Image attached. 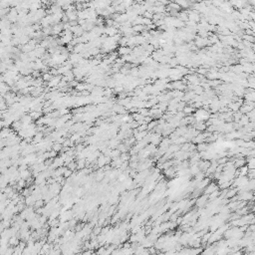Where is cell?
Listing matches in <instances>:
<instances>
[{"label": "cell", "instance_id": "obj_1", "mask_svg": "<svg viewBox=\"0 0 255 255\" xmlns=\"http://www.w3.org/2000/svg\"><path fill=\"white\" fill-rule=\"evenodd\" d=\"M216 190H219V186H218V184H215L214 182H210V183L207 185V187L204 189L203 194L209 195V194H211L212 192L216 191Z\"/></svg>", "mask_w": 255, "mask_h": 255}, {"label": "cell", "instance_id": "obj_2", "mask_svg": "<svg viewBox=\"0 0 255 255\" xmlns=\"http://www.w3.org/2000/svg\"><path fill=\"white\" fill-rule=\"evenodd\" d=\"M207 199H208V195H206V194H202L200 197H198L197 199H196L195 203H196V205H197L198 207H202L203 205H205L206 204Z\"/></svg>", "mask_w": 255, "mask_h": 255}, {"label": "cell", "instance_id": "obj_3", "mask_svg": "<svg viewBox=\"0 0 255 255\" xmlns=\"http://www.w3.org/2000/svg\"><path fill=\"white\" fill-rule=\"evenodd\" d=\"M246 164V160L244 158H237L233 160V165L235 166V168H241L242 166H244Z\"/></svg>", "mask_w": 255, "mask_h": 255}, {"label": "cell", "instance_id": "obj_4", "mask_svg": "<svg viewBox=\"0 0 255 255\" xmlns=\"http://www.w3.org/2000/svg\"><path fill=\"white\" fill-rule=\"evenodd\" d=\"M236 195H237V188H228L225 198L226 199L227 198H232L234 196H236Z\"/></svg>", "mask_w": 255, "mask_h": 255}, {"label": "cell", "instance_id": "obj_5", "mask_svg": "<svg viewBox=\"0 0 255 255\" xmlns=\"http://www.w3.org/2000/svg\"><path fill=\"white\" fill-rule=\"evenodd\" d=\"M61 82V76H57V77H53V79L49 82L50 87H56L58 84Z\"/></svg>", "mask_w": 255, "mask_h": 255}, {"label": "cell", "instance_id": "obj_6", "mask_svg": "<svg viewBox=\"0 0 255 255\" xmlns=\"http://www.w3.org/2000/svg\"><path fill=\"white\" fill-rule=\"evenodd\" d=\"M132 52V49L131 48H128V47H121L119 49V54L120 55H123V56H127L128 53H131Z\"/></svg>", "mask_w": 255, "mask_h": 255}, {"label": "cell", "instance_id": "obj_7", "mask_svg": "<svg viewBox=\"0 0 255 255\" xmlns=\"http://www.w3.org/2000/svg\"><path fill=\"white\" fill-rule=\"evenodd\" d=\"M8 244L10 246H18L19 244H20V242H19V240L16 238V236H12L11 238L9 239L8 241Z\"/></svg>", "mask_w": 255, "mask_h": 255}, {"label": "cell", "instance_id": "obj_8", "mask_svg": "<svg viewBox=\"0 0 255 255\" xmlns=\"http://www.w3.org/2000/svg\"><path fill=\"white\" fill-rule=\"evenodd\" d=\"M195 127H196V130H198V131H204V130H205V128H206V125L200 122V123L197 124Z\"/></svg>", "mask_w": 255, "mask_h": 255}, {"label": "cell", "instance_id": "obj_9", "mask_svg": "<svg viewBox=\"0 0 255 255\" xmlns=\"http://www.w3.org/2000/svg\"><path fill=\"white\" fill-rule=\"evenodd\" d=\"M52 148H53V150H55V152H60V150H62V145L61 144H55V145H53L52 146Z\"/></svg>", "mask_w": 255, "mask_h": 255}, {"label": "cell", "instance_id": "obj_10", "mask_svg": "<svg viewBox=\"0 0 255 255\" xmlns=\"http://www.w3.org/2000/svg\"><path fill=\"white\" fill-rule=\"evenodd\" d=\"M43 79L45 80V81H51L52 79H53V76L50 74V73H46V74L43 75Z\"/></svg>", "mask_w": 255, "mask_h": 255}, {"label": "cell", "instance_id": "obj_11", "mask_svg": "<svg viewBox=\"0 0 255 255\" xmlns=\"http://www.w3.org/2000/svg\"><path fill=\"white\" fill-rule=\"evenodd\" d=\"M194 110H195V109H194L193 107L192 108L191 107H186V108H184V109H183V113H185V114H190V113H192Z\"/></svg>", "mask_w": 255, "mask_h": 255}, {"label": "cell", "instance_id": "obj_12", "mask_svg": "<svg viewBox=\"0 0 255 255\" xmlns=\"http://www.w3.org/2000/svg\"><path fill=\"white\" fill-rule=\"evenodd\" d=\"M43 204H44V201H43L42 199H40V200H36V202H35L34 206H35L36 208H38V207H42Z\"/></svg>", "mask_w": 255, "mask_h": 255}, {"label": "cell", "instance_id": "obj_13", "mask_svg": "<svg viewBox=\"0 0 255 255\" xmlns=\"http://www.w3.org/2000/svg\"><path fill=\"white\" fill-rule=\"evenodd\" d=\"M76 167H77V164L74 163V162H72L71 164H69V165H68V168H69V169H71L72 172L75 171V168H76Z\"/></svg>", "mask_w": 255, "mask_h": 255}, {"label": "cell", "instance_id": "obj_14", "mask_svg": "<svg viewBox=\"0 0 255 255\" xmlns=\"http://www.w3.org/2000/svg\"><path fill=\"white\" fill-rule=\"evenodd\" d=\"M70 175H72V171H71V169H69V168H67L66 172H65L64 174H63V176H64V177H69Z\"/></svg>", "mask_w": 255, "mask_h": 255}, {"label": "cell", "instance_id": "obj_15", "mask_svg": "<svg viewBox=\"0 0 255 255\" xmlns=\"http://www.w3.org/2000/svg\"><path fill=\"white\" fill-rule=\"evenodd\" d=\"M206 72H207V70H205V69H199V70H198V73H199V74L204 75V74H206Z\"/></svg>", "mask_w": 255, "mask_h": 255}, {"label": "cell", "instance_id": "obj_16", "mask_svg": "<svg viewBox=\"0 0 255 255\" xmlns=\"http://www.w3.org/2000/svg\"><path fill=\"white\" fill-rule=\"evenodd\" d=\"M32 76H33V77H38V76H40V73H39V71H33V73H32Z\"/></svg>", "mask_w": 255, "mask_h": 255}, {"label": "cell", "instance_id": "obj_17", "mask_svg": "<svg viewBox=\"0 0 255 255\" xmlns=\"http://www.w3.org/2000/svg\"><path fill=\"white\" fill-rule=\"evenodd\" d=\"M123 90L124 89H123V87H122V86H118V87L116 88V91H117V92H122Z\"/></svg>", "mask_w": 255, "mask_h": 255}, {"label": "cell", "instance_id": "obj_18", "mask_svg": "<svg viewBox=\"0 0 255 255\" xmlns=\"http://www.w3.org/2000/svg\"><path fill=\"white\" fill-rule=\"evenodd\" d=\"M254 143H255V139H254Z\"/></svg>", "mask_w": 255, "mask_h": 255}]
</instances>
